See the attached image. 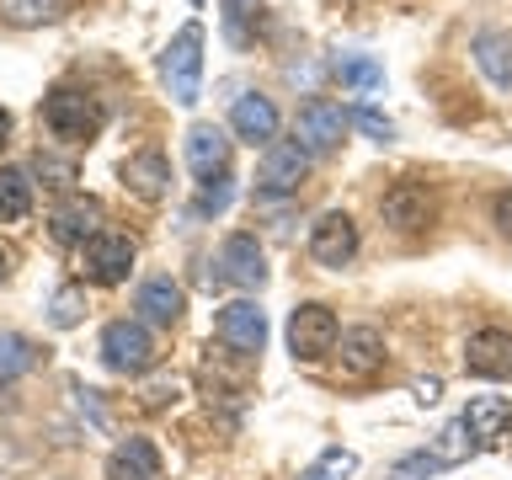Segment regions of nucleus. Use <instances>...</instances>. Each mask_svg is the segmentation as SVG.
Wrapping results in <instances>:
<instances>
[{
    "label": "nucleus",
    "instance_id": "1",
    "mask_svg": "<svg viewBox=\"0 0 512 480\" xmlns=\"http://www.w3.org/2000/svg\"><path fill=\"white\" fill-rule=\"evenodd\" d=\"M160 75H166V91L176 107H192L203 91V27L187 22L160 54Z\"/></svg>",
    "mask_w": 512,
    "mask_h": 480
},
{
    "label": "nucleus",
    "instance_id": "2",
    "mask_svg": "<svg viewBox=\"0 0 512 480\" xmlns=\"http://www.w3.org/2000/svg\"><path fill=\"white\" fill-rule=\"evenodd\" d=\"M336 342H342V326H336V315L326 304H299V310L288 315V352H294L299 363H320Z\"/></svg>",
    "mask_w": 512,
    "mask_h": 480
},
{
    "label": "nucleus",
    "instance_id": "3",
    "mask_svg": "<svg viewBox=\"0 0 512 480\" xmlns=\"http://www.w3.org/2000/svg\"><path fill=\"white\" fill-rule=\"evenodd\" d=\"M43 123L54 128L59 139H96V128H102V102L86 91H75V86H59L43 102Z\"/></svg>",
    "mask_w": 512,
    "mask_h": 480
},
{
    "label": "nucleus",
    "instance_id": "4",
    "mask_svg": "<svg viewBox=\"0 0 512 480\" xmlns=\"http://www.w3.org/2000/svg\"><path fill=\"white\" fill-rule=\"evenodd\" d=\"M102 358L112 374H144L155 363V336L144 320H112L102 331Z\"/></svg>",
    "mask_w": 512,
    "mask_h": 480
},
{
    "label": "nucleus",
    "instance_id": "5",
    "mask_svg": "<svg viewBox=\"0 0 512 480\" xmlns=\"http://www.w3.org/2000/svg\"><path fill=\"white\" fill-rule=\"evenodd\" d=\"M214 267H219L214 278L219 283H235V288H262L267 283V256H262V246H256V235H230L219 246V262Z\"/></svg>",
    "mask_w": 512,
    "mask_h": 480
},
{
    "label": "nucleus",
    "instance_id": "6",
    "mask_svg": "<svg viewBox=\"0 0 512 480\" xmlns=\"http://www.w3.org/2000/svg\"><path fill=\"white\" fill-rule=\"evenodd\" d=\"M347 123H352V112H347V107H336V102H326V96H315V102H304V107H299L294 134H299L304 150H331V144H342Z\"/></svg>",
    "mask_w": 512,
    "mask_h": 480
},
{
    "label": "nucleus",
    "instance_id": "7",
    "mask_svg": "<svg viewBox=\"0 0 512 480\" xmlns=\"http://www.w3.org/2000/svg\"><path fill=\"white\" fill-rule=\"evenodd\" d=\"M219 342L224 347H235V352H262L267 347V310L262 304H251V299H235V304H224L219 310Z\"/></svg>",
    "mask_w": 512,
    "mask_h": 480
},
{
    "label": "nucleus",
    "instance_id": "8",
    "mask_svg": "<svg viewBox=\"0 0 512 480\" xmlns=\"http://www.w3.org/2000/svg\"><path fill=\"white\" fill-rule=\"evenodd\" d=\"M134 272V240L102 230L96 240H86V278L91 283H123Z\"/></svg>",
    "mask_w": 512,
    "mask_h": 480
},
{
    "label": "nucleus",
    "instance_id": "9",
    "mask_svg": "<svg viewBox=\"0 0 512 480\" xmlns=\"http://www.w3.org/2000/svg\"><path fill=\"white\" fill-rule=\"evenodd\" d=\"M310 171V150L299 139H272L262 150V187L267 192H294Z\"/></svg>",
    "mask_w": 512,
    "mask_h": 480
},
{
    "label": "nucleus",
    "instance_id": "10",
    "mask_svg": "<svg viewBox=\"0 0 512 480\" xmlns=\"http://www.w3.org/2000/svg\"><path fill=\"white\" fill-rule=\"evenodd\" d=\"M310 256L320 267H347L352 256H358V224L347 214H326L310 230Z\"/></svg>",
    "mask_w": 512,
    "mask_h": 480
},
{
    "label": "nucleus",
    "instance_id": "11",
    "mask_svg": "<svg viewBox=\"0 0 512 480\" xmlns=\"http://www.w3.org/2000/svg\"><path fill=\"white\" fill-rule=\"evenodd\" d=\"M464 368L480 379H512V331H475L464 347Z\"/></svg>",
    "mask_w": 512,
    "mask_h": 480
},
{
    "label": "nucleus",
    "instance_id": "12",
    "mask_svg": "<svg viewBox=\"0 0 512 480\" xmlns=\"http://www.w3.org/2000/svg\"><path fill=\"white\" fill-rule=\"evenodd\" d=\"M187 166L192 176H224V166H230V139L219 134L214 123H192L187 128Z\"/></svg>",
    "mask_w": 512,
    "mask_h": 480
},
{
    "label": "nucleus",
    "instance_id": "13",
    "mask_svg": "<svg viewBox=\"0 0 512 480\" xmlns=\"http://www.w3.org/2000/svg\"><path fill=\"white\" fill-rule=\"evenodd\" d=\"M54 235L64 246H86V240L102 235V203L96 198H64L54 208Z\"/></svg>",
    "mask_w": 512,
    "mask_h": 480
},
{
    "label": "nucleus",
    "instance_id": "14",
    "mask_svg": "<svg viewBox=\"0 0 512 480\" xmlns=\"http://www.w3.org/2000/svg\"><path fill=\"white\" fill-rule=\"evenodd\" d=\"M230 128L240 139H251V144H272V134H278V107L267 102V96H235V107H230Z\"/></svg>",
    "mask_w": 512,
    "mask_h": 480
},
{
    "label": "nucleus",
    "instance_id": "15",
    "mask_svg": "<svg viewBox=\"0 0 512 480\" xmlns=\"http://www.w3.org/2000/svg\"><path fill=\"white\" fill-rule=\"evenodd\" d=\"M107 480H160V454L150 438H123L107 459Z\"/></svg>",
    "mask_w": 512,
    "mask_h": 480
},
{
    "label": "nucleus",
    "instance_id": "16",
    "mask_svg": "<svg viewBox=\"0 0 512 480\" xmlns=\"http://www.w3.org/2000/svg\"><path fill=\"white\" fill-rule=\"evenodd\" d=\"M432 214V198L422 182H395L390 192H384V219L395 224V230H422Z\"/></svg>",
    "mask_w": 512,
    "mask_h": 480
},
{
    "label": "nucleus",
    "instance_id": "17",
    "mask_svg": "<svg viewBox=\"0 0 512 480\" xmlns=\"http://www.w3.org/2000/svg\"><path fill=\"white\" fill-rule=\"evenodd\" d=\"M475 64L496 91H512V32H480L475 38Z\"/></svg>",
    "mask_w": 512,
    "mask_h": 480
},
{
    "label": "nucleus",
    "instance_id": "18",
    "mask_svg": "<svg viewBox=\"0 0 512 480\" xmlns=\"http://www.w3.org/2000/svg\"><path fill=\"white\" fill-rule=\"evenodd\" d=\"M384 363V336L374 326H352L342 331V368L352 379H363V374H374V368Z\"/></svg>",
    "mask_w": 512,
    "mask_h": 480
},
{
    "label": "nucleus",
    "instance_id": "19",
    "mask_svg": "<svg viewBox=\"0 0 512 480\" xmlns=\"http://www.w3.org/2000/svg\"><path fill=\"white\" fill-rule=\"evenodd\" d=\"M166 182H171V166H166V155H160V150H144V155H134L123 166V187L139 192L144 203H155L160 192H166Z\"/></svg>",
    "mask_w": 512,
    "mask_h": 480
},
{
    "label": "nucleus",
    "instance_id": "20",
    "mask_svg": "<svg viewBox=\"0 0 512 480\" xmlns=\"http://www.w3.org/2000/svg\"><path fill=\"white\" fill-rule=\"evenodd\" d=\"M507 422H512V406H507L502 395H480V400H470V411H464V427H470L475 448L496 443L507 432Z\"/></svg>",
    "mask_w": 512,
    "mask_h": 480
},
{
    "label": "nucleus",
    "instance_id": "21",
    "mask_svg": "<svg viewBox=\"0 0 512 480\" xmlns=\"http://www.w3.org/2000/svg\"><path fill=\"white\" fill-rule=\"evenodd\" d=\"M134 310H139V320H150V326H171V320L182 315V288H176L171 278H150V283H139Z\"/></svg>",
    "mask_w": 512,
    "mask_h": 480
},
{
    "label": "nucleus",
    "instance_id": "22",
    "mask_svg": "<svg viewBox=\"0 0 512 480\" xmlns=\"http://www.w3.org/2000/svg\"><path fill=\"white\" fill-rule=\"evenodd\" d=\"M70 0H0V22L11 27H43V22H64Z\"/></svg>",
    "mask_w": 512,
    "mask_h": 480
},
{
    "label": "nucleus",
    "instance_id": "23",
    "mask_svg": "<svg viewBox=\"0 0 512 480\" xmlns=\"http://www.w3.org/2000/svg\"><path fill=\"white\" fill-rule=\"evenodd\" d=\"M32 208V182L22 166H0V219H27Z\"/></svg>",
    "mask_w": 512,
    "mask_h": 480
},
{
    "label": "nucleus",
    "instance_id": "24",
    "mask_svg": "<svg viewBox=\"0 0 512 480\" xmlns=\"http://www.w3.org/2000/svg\"><path fill=\"white\" fill-rule=\"evenodd\" d=\"M32 363H38V347H32L27 336H16V331H0V384L22 379Z\"/></svg>",
    "mask_w": 512,
    "mask_h": 480
},
{
    "label": "nucleus",
    "instance_id": "25",
    "mask_svg": "<svg viewBox=\"0 0 512 480\" xmlns=\"http://www.w3.org/2000/svg\"><path fill=\"white\" fill-rule=\"evenodd\" d=\"M336 80L352 91H374V86H384V70H379V59H368V54H342L336 59Z\"/></svg>",
    "mask_w": 512,
    "mask_h": 480
},
{
    "label": "nucleus",
    "instance_id": "26",
    "mask_svg": "<svg viewBox=\"0 0 512 480\" xmlns=\"http://www.w3.org/2000/svg\"><path fill=\"white\" fill-rule=\"evenodd\" d=\"M347 475H358V454L352 448H326L299 480H347Z\"/></svg>",
    "mask_w": 512,
    "mask_h": 480
},
{
    "label": "nucleus",
    "instance_id": "27",
    "mask_svg": "<svg viewBox=\"0 0 512 480\" xmlns=\"http://www.w3.org/2000/svg\"><path fill=\"white\" fill-rule=\"evenodd\" d=\"M80 315H86V294L70 283V288H59L54 294V304H48V320H54L59 331H70V326H80Z\"/></svg>",
    "mask_w": 512,
    "mask_h": 480
},
{
    "label": "nucleus",
    "instance_id": "28",
    "mask_svg": "<svg viewBox=\"0 0 512 480\" xmlns=\"http://www.w3.org/2000/svg\"><path fill=\"white\" fill-rule=\"evenodd\" d=\"M470 448H475V438H470V427H464V416H459V422H448V427L438 432V448H432V454H438L443 464H459Z\"/></svg>",
    "mask_w": 512,
    "mask_h": 480
},
{
    "label": "nucleus",
    "instance_id": "29",
    "mask_svg": "<svg viewBox=\"0 0 512 480\" xmlns=\"http://www.w3.org/2000/svg\"><path fill=\"white\" fill-rule=\"evenodd\" d=\"M230 198H235L230 176H208L203 192H198V208H192V214H224V208H230Z\"/></svg>",
    "mask_w": 512,
    "mask_h": 480
},
{
    "label": "nucleus",
    "instance_id": "30",
    "mask_svg": "<svg viewBox=\"0 0 512 480\" xmlns=\"http://www.w3.org/2000/svg\"><path fill=\"white\" fill-rule=\"evenodd\" d=\"M443 470V459L432 454V448H422V454H406L395 464V480H427V475H438Z\"/></svg>",
    "mask_w": 512,
    "mask_h": 480
},
{
    "label": "nucleus",
    "instance_id": "31",
    "mask_svg": "<svg viewBox=\"0 0 512 480\" xmlns=\"http://www.w3.org/2000/svg\"><path fill=\"white\" fill-rule=\"evenodd\" d=\"M352 123H358L368 139H379V144H384V139H395V123H390V118H379L374 107H352Z\"/></svg>",
    "mask_w": 512,
    "mask_h": 480
},
{
    "label": "nucleus",
    "instance_id": "32",
    "mask_svg": "<svg viewBox=\"0 0 512 480\" xmlns=\"http://www.w3.org/2000/svg\"><path fill=\"white\" fill-rule=\"evenodd\" d=\"M176 395H182V379L176 374H160V379L144 384V406H171Z\"/></svg>",
    "mask_w": 512,
    "mask_h": 480
},
{
    "label": "nucleus",
    "instance_id": "33",
    "mask_svg": "<svg viewBox=\"0 0 512 480\" xmlns=\"http://www.w3.org/2000/svg\"><path fill=\"white\" fill-rule=\"evenodd\" d=\"M491 214H496V230H502L512 240V192H496V203H491Z\"/></svg>",
    "mask_w": 512,
    "mask_h": 480
},
{
    "label": "nucleus",
    "instance_id": "34",
    "mask_svg": "<svg viewBox=\"0 0 512 480\" xmlns=\"http://www.w3.org/2000/svg\"><path fill=\"white\" fill-rule=\"evenodd\" d=\"M411 395L422 400V406H432V400L443 395V379H416V384H411Z\"/></svg>",
    "mask_w": 512,
    "mask_h": 480
},
{
    "label": "nucleus",
    "instance_id": "35",
    "mask_svg": "<svg viewBox=\"0 0 512 480\" xmlns=\"http://www.w3.org/2000/svg\"><path fill=\"white\" fill-rule=\"evenodd\" d=\"M6 272H11V251L0 246V283H6Z\"/></svg>",
    "mask_w": 512,
    "mask_h": 480
},
{
    "label": "nucleus",
    "instance_id": "36",
    "mask_svg": "<svg viewBox=\"0 0 512 480\" xmlns=\"http://www.w3.org/2000/svg\"><path fill=\"white\" fill-rule=\"evenodd\" d=\"M6 134H11V118H6V107H0V144H6Z\"/></svg>",
    "mask_w": 512,
    "mask_h": 480
}]
</instances>
